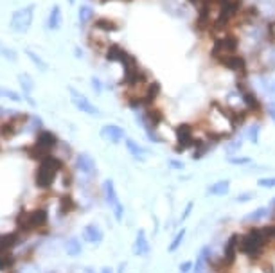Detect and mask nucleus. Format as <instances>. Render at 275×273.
<instances>
[{"label": "nucleus", "mask_w": 275, "mask_h": 273, "mask_svg": "<svg viewBox=\"0 0 275 273\" xmlns=\"http://www.w3.org/2000/svg\"><path fill=\"white\" fill-rule=\"evenodd\" d=\"M268 239L261 229H252L239 237V253L247 255L252 261H257L264 255L268 246Z\"/></svg>", "instance_id": "f257e3e1"}, {"label": "nucleus", "mask_w": 275, "mask_h": 273, "mask_svg": "<svg viewBox=\"0 0 275 273\" xmlns=\"http://www.w3.org/2000/svg\"><path fill=\"white\" fill-rule=\"evenodd\" d=\"M60 171H63V160H60L54 155L45 157L43 160H40V165H38L36 173H34V184H36V187H40V189L53 187Z\"/></svg>", "instance_id": "f03ea898"}, {"label": "nucleus", "mask_w": 275, "mask_h": 273, "mask_svg": "<svg viewBox=\"0 0 275 273\" xmlns=\"http://www.w3.org/2000/svg\"><path fill=\"white\" fill-rule=\"evenodd\" d=\"M56 146H58V135H56V133L43 129V131H40L36 135L34 144L29 146L25 151H27L29 157L34 158V160H43L45 157H49V155H51V151H53Z\"/></svg>", "instance_id": "7ed1b4c3"}, {"label": "nucleus", "mask_w": 275, "mask_h": 273, "mask_svg": "<svg viewBox=\"0 0 275 273\" xmlns=\"http://www.w3.org/2000/svg\"><path fill=\"white\" fill-rule=\"evenodd\" d=\"M47 219H49V214L45 209H34L31 212H25L22 210L16 217V225L22 232H31V230H36L41 229V226L47 225Z\"/></svg>", "instance_id": "20e7f679"}, {"label": "nucleus", "mask_w": 275, "mask_h": 273, "mask_svg": "<svg viewBox=\"0 0 275 273\" xmlns=\"http://www.w3.org/2000/svg\"><path fill=\"white\" fill-rule=\"evenodd\" d=\"M239 49V40L238 36H234L232 32H225V34H219L214 40V45H212V58L216 61L223 60V58L231 56V54H238Z\"/></svg>", "instance_id": "39448f33"}, {"label": "nucleus", "mask_w": 275, "mask_h": 273, "mask_svg": "<svg viewBox=\"0 0 275 273\" xmlns=\"http://www.w3.org/2000/svg\"><path fill=\"white\" fill-rule=\"evenodd\" d=\"M34 8H36L34 4H29V6H25V8L16 9V11L13 13V16H11V22H9V27H11V31L18 32V34H24V32H27L29 29H31V25H32V18H34Z\"/></svg>", "instance_id": "423d86ee"}, {"label": "nucleus", "mask_w": 275, "mask_h": 273, "mask_svg": "<svg viewBox=\"0 0 275 273\" xmlns=\"http://www.w3.org/2000/svg\"><path fill=\"white\" fill-rule=\"evenodd\" d=\"M174 135H176V153H182V149H193L200 141V136H196V131H194V126L189 122L178 124Z\"/></svg>", "instance_id": "0eeeda50"}, {"label": "nucleus", "mask_w": 275, "mask_h": 273, "mask_svg": "<svg viewBox=\"0 0 275 273\" xmlns=\"http://www.w3.org/2000/svg\"><path fill=\"white\" fill-rule=\"evenodd\" d=\"M103 194H105V200H106V203H108L110 209H112L115 219L121 221L122 216H124V207H122L121 200H119V194H117V191H115L113 180L103 181Z\"/></svg>", "instance_id": "6e6552de"}, {"label": "nucleus", "mask_w": 275, "mask_h": 273, "mask_svg": "<svg viewBox=\"0 0 275 273\" xmlns=\"http://www.w3.org/2000/svg\"><path fill=\"white\" fill-rule=\"evenodd\" d=\"M27 119L29 117L25 115V113L24 115H22V113H11L8 121H6L4 124H0V135L4 136V139H13L16 133L24 128Z\"/></svg>", "instance_id": "1a4fd4ad"}, {"label": "nucleus", "mask_w": 275, "mask_h": 273, "mask_svg": "<svg viewBox=\"0 0 275 273\" xmlns=\"http://www.w3.org/2000/svg\"><path fill=\"white\" fill-rule=\"evenodd\" d=\"M69 92H70V101H72V105L76 106L79 112L86 113V115H99V110H97V106H94L92 103H90V99L86 96H83L81 92H77L76 88H72V86H69Z\"/></svg>", "instance_id": "9d476101"}, {"label": "nucleus", "mask_w": 275, "mask_h": 273, "mask_svg": "<svg viewBox=\"0 0 275 273\" xmlns=\"http://www.w3.org/2000/svg\"><path fill=\"white\" fill-rule=\"evenodd\" d=\"M239 234H232L228 237V241L225 243V248H223V253H221V259H223V264L225 268L228 269L232 264L236 262L238 259V253H239Z\"/></svg>", "instance_id": "9b49d317"}, {"label": "nucleus", "mask_w": 275, "mask_h": 273, "mask_svg": "<svg viewBox=\"0 0 275 273\" xmlns=\"http://www.w3.org/2000/svg\"><path fill=\"white\" fill-rule=\"evenodd\" d=\"M218 63H221L225 68H228V70H232V72L239 74V77H245L247 76V70H248V63L247 60L241 56V54H231V56L223 58V60H219Z\"/></svg>", "instance_id": "f8f14e48"}, {"label": "nucleus", "mask_w": 275, "mask_h": 273, "mask_svg": "<svg viewBox=\"0 0 275 273\" xmlns=\"http://www.w3.org/2000/svg\"><path fill=\"white\" fill-rule=\"evenodd\" d=\"M76 167H77V171H79L81 174H85V176H94V174H97L96 160H94L92 155L86 151L79 153L76 157Z\"/></svg>", "instance_id": "ddd939ff"}, {"label": "nucleus", "mask_w": 275, "mask_h": 273, "mask_svg": "<svg viewBox=\"0 0 275 273\" xmlns=\"http://www.w3.org/2000/svg\"><path fill=\"white\" fill-rule=\"evenodd\" d=\"M101 136L106 142H112V144H117L121 141H126V131L124 128L117 124H106L101 128Z\"/></svg>", "instance_id": "4468645a"}, {"label": "nucleus", "mask_w": 275, "mask_h": 273, "mask_svg": "<svg viewBox=\"0 0 275 273\" xmlns=\"http://www.w3.org/2000/svg\"><path fill=\"white\" fill-rule=\"evenodd\" d=\"M212 257V248L209 245H205L202 250H200L198 257H196V262L193 266V273H205V269L209 268V259Z\"/></svg>", "instance_id": "2eb2a0df"}, {"label": "nucleus", "mask_w": 275, "mask_h": 273, "mask_svg": "<svg viewBox=\"0 0 275 273\" xmlns=\"http://www.w3.org/2000/svg\"><path fill=\"white\" fill-rule=\"evenodd\" d=\"M103 237H105V234H103V230L99 229L96 223H90V225H86L85 229H83V239H85L86 243L99 245V243L103 241Z\"/></svg>", "instance_id": "dca6fc26"}, {"label": "nucleus", "mask_w": 275, "mask_h": 273, "mask_svg": "<svg viewBox=\"0 0 275 273\" xmlns=\"http://www.w3.org/2000/svg\"><path fill=\"white\" fill-rule=\"evenodd\" d=\"M133 253H135V255H141V257H146V255L150 253V241H148V237H146V232L142 229L139 230L137 237H135Z\"/></svg>", "instance_id": "f3484780"}, {"label": "nucleus", "mask_w": 275, "mask_h": 273, "mask_svg": "<svg viewBox=\"0 0 275 273\" xmlns=\"http://www.w3.org/2000/svg\"><path fill=\"white\" fill-rule=\"evenodd\" d=\"M105 56H106V60H108V61H121V63H122V61L126 60V56H128V53H126L121 45L112 43V45H108V47H106Z\"/></svg>", "instance_id": "a211bd4d"}, {"label": "nucleus", "mask_w": 275, "mask_h": 273, "mask_svg": "<svg viewBox=\"0 0 275 273\" xmlns=\"http://www.w3.org/2000/svg\"><path fill=\"white\" fill-rule=\"evenodd\" d=\"M228 191H231V180H218L207 187V193L210 196H225L228 194Z\"/></svg>", "instance_id": "6ab92c4d"}, {"label": "nucleus", "mask_w": 275, "mask_h": 273, "mask_svg": "<svg viewBox=\"0 0 275 273\" xmlns=\"http://www.w3.org/2000/svg\"><path fill=\"white\" fill-rule=\"evenodd\" d=\"M270 212H271V210L268 209V207H257V209H254L252 212H248L243 221H245V223H248V225H250V223H259V221L266 219V217L270 216Z\"/></svg>", "instance_id": "aec40b11"}, {"label": "nucleus", "mask_w": 275, "mask_h": 273, "mask_svg": "<svg viewBox=\"0 0 275 273\" xmlns=\"http://www.w3.org/2000/svg\"><path fill=\"white\" fill-rule=\"evenodd\" d=\"M124 142H126V149H128V153L135 158V160H141V162L146 160V149L142 148L139 142H135L133 139H126Z\"/></svg>", "instance_id": "412c9836"}, {"label": "nucleus", "mask_w": 275, "mask_h": 273, "mask_svg": "<svg viewBox=\"0 0 275 273\" xmlns=\"http://www.w3.org/2000/svg\"><path fill=\"white\" fill-rule=\"evenodd\" d=\"M61 27V8L58 4L53 6L51 13H49V18H47V29L51 31H56V29Z\"/></svg>", "instance_id": "4be33fe9"}, {"label": "nucleus", "mask_w": 275, "mask_h": 273, "mask_svg": "<svg viewBox=\"0 0 275 273\" xmlns=\"http://www.w3.org/2000/svg\"><path fill=\"white\" fill-rule=\"evenodd\" d=\"M18 243V234L16 232H8V234H0V252H6V250H11L13 246Z\"/></svg>", "instance_id": "5701e85b"}, {"label": "nucleus", "mask_w": 275, "mask_h": 273, "mask_svg": "<svg viewBox=\"0 0 275 273\" xmlns=\"http://www.w3.org/2000/svg\"><path fill=\"white\" fill-rule=\"evenodd\" d=\"M94 27L99 29V31H105V32L119 31V24L115 20H110V18H99V20L94 22Z\"/></svg>", "instance_id": "b1692460"}, {"label": "nucleus", "mask_w": 275, "mask_h": 273, "mask_svg": "<svg viewBox=\"0 0 275 273\" xmlns=\"http://www.w3.org/2000/svg\"><path fill=\"white\" fill-rule=\"evenodd\" d=\"M76 209H77V203L74 201V198L70 196V194L61 196V200H60V214H61V216L70 214L72 210H76Z\"/></svg>", "instance_id": "393cba45"}, {"label": "nucleus", "mask_w": 275, "mask_h": 273, "mask_svg": "<svg viewBox=\"0 0 275 273\" xmlns=\"http://www.w3.org/2000/svg\"><path fill=\"white\" fill-rule=\"evenodd\" d=\"M94 9L90 8V6H86V4H83L79 8V11H77V18H79V24L81 25H86V24H90V22L94 20Z\"/></svg>", "instance_id": "a878e982"}, {"label": "nucleus", "mask_w": 275, "mask_h": 273, "mask_svg": "<svg viewBox=\"0 0 275 273\" xmlns=\"http://www.w3.org/2000/svg\"><path fill=\"white\" fill-rule=\"evenodd\" d=\"M259 135H261V124H259V122H252V124L245 129V136H247V141L252 142V144H257Z\"/></svg>", "instance_id": "bb28decb"}, {"label": "nucleus", "mask_w": 275, "mask_h": 273, "mask_svg": "<svg viewBox=\"0 0 275 273\" xmlns=\"http://www.w3.org/2000/svg\"><path fill=\"white\" fill-rule=\"evenodd\" d=\"M18 81H20V86H22V90H24V96L25 97L31 96L32 88H34V81H32V77L29 76L27 72H24V74H18Z\"/></svg>", "instance_id": "cd10ccee"}, {"label": "nucleus", "mask_w": 275, "mask_h": 273, "mask_svg": "<svg viewBox=\"0 0 275 273\" xmlns=\"http://www.w3.org/2000/svg\"><path fill=\"white\" fill-rule=\"evenodd\" d=\"M13 264H15V255H13L11 252H9V250H6V252H0V271L9 269Z\"/></svg>", "instance_id": "c85d7f7f"}, {"label": "nucleus", "mask_w": 275, "mask_h": 273, "mask_svg": "<svg viewBox=\"0 0 275 273\" xmlns=\"http://www.w3.org/2000/svg\"><path fill=\"white\" fill-rule=\"evenodd\" d=\"M65 248H67V253H69V255L76 257V255L81 253V241L77 237H70L69 241H67V245H65Z\"/></svg>", "instance_id": "c756f323"}, {"label": "nucleus", "mask_w": 275, "mask_h": 273, "mask_svg": "<svg viewBox=\"0 0 275 273\" xmlns=\"http://www.w3.org/2000/svg\"><path fill=\"white\" fill-rule=\"evenodd\" d=\"M25 54H27V58L32 61V63H34L38 68H40L41 72H47L49 67H47V63H45V61H43V58H40L36 53H34V51H31V49H27V51H25Z\"/></svg>", "instance_id": "7c9ffc66"}, {"label": "nucleus", "mask_w": 275, "mask_h": 273, "mask_svg": "<svg viewBox=\"0 0 275 273\" xmlns=\"http://www.w3.org/2000/svg\"><path fill=\"white\" fill-rule=\"evenodd\" d=\"M184 237H186V229L178 230V232L174 234L173 241H171V245H169V252H171V253H174L178 248H180V246H182V243H184Z\"/></svg>", "instance_id": "2f4dec72"}, {"label": "nucleus", "mask_w": 275, "mask_h": 273, "mask_svg": "<svg viewBox=\"0 0 275 273\" xmlns=\"http://www.w3.org/2000/svg\"><path fill=\"white\" fill-rule=\"evenodd\" d=\"M0 99H9V101H15V103H20L22 96L18 92L11 88H4V86H0Z\"/></svg>", "instance_id": "473e14b6"}, {"label": "nucleus", "mask_w": 275, "mask_h": 273, "mask_svg": "<svg viewBox=\"0 0 275 273\" xmlns=\"http://www.w3.org/2000/svg\"><path fill=\"white\" fill-rule=\"evenodd\" d=\"M0 58H4V60L11 61V63H15L16 60H18V54H16V51H13V49L6 47L4 43H0Z\"/></svg>", "instance_id": "72a5a7b5"}, {"label": "nucleus", "mask_w": 275, "mask_h": 273, "mask_svg": "<svg viewBox=\"0 0 275 273\" xmlns=\"http://www.w3.org/2000/svg\"><path fill=\"white\" fill-rule=\"evenodd\" d=\"M241 148H243V139H232V141L226 142L225 153L226 155H234V153H239Z\"/></svg>", "instance_id": "f704fd0d"}, {"label": "nucleus", "mask_w": 275, "mask_h": 273, "mask_svg": "<svg viewBox=\"0 0 275 273\" xmlns=\"http://www.w3.org/2000/svg\"><path fill=\"white\" fill-rule=\"evenodd\" d=\"M263 90L270 97L271 103H275V79H263Z\"/></svg>", "instance_id": "c9c22d12"}, {"label": "nucleus", "mask_w": 275, "mask_h": 273, "mask_svg": "<svg viewBox=\"0 0 275 273\" xmlns=\"http://www.w3.org/2000/svg\"><path fill=\"white\" fill-rule=\"evenodd\" d=\"M259 187H263V189H275V176L270 178H259L257 180Z\"/></svg>", "instance_id": "e433bc0d"}, {"label": "nucleus", "mask_w": 275, "mask_h": 273, "mask_svg": "<svg viewBox=\"0 0 275 273\" xmlns=\"http://www.w3.org/2000/svg\"><path fill=\"white\" fill-rule=\"evenodd\" d=\"M228 164L232 165H248L252 164L250 157H228Z\"/></svg>", "instance_id": "4c0bfd02"}, {"label": "nucleus", "mask_w": 275, "mask_h": 273, "mask_svg": "<svg viewBox=\"0 0 275 273\" xmlns=\"http://www.w3.org/2000/svg\"><path fill=\"white\" fill-rule=\"evenodd\" d=\"M90 86H92V90L96 94H101L103 92V83H101V79H99V77L94 76L92 79H90Z\"/></svg>", "instance_id": "58836bf2"}, {"label": "nucleus", "mask_w": 275, "mask_h": 273, "mask_svg": "<svg viewBox=\"0 0 275 273\" xmlns=\"http://www.w3.org/2000/svg\"><path fill=\"white\" fill-rule=\"evenodd\" d=\"M193 262H189V261H186V262H180V266H178V271L180 273H189L191 269H193Z\"/></svg>", "instance_id": "ea45409f"}, {"label": "nucleus", "mask_w": 275, "mask_h": 273, "mask_svg": "<svg viewBox=\"0 0 275 273\" xmlns=\"http://www.w3.org/2000/svg\"><path fill=\"white\" fill-rule=\"evenodd\" d=\"M266 113H268V117H270L271 121L275 122V103H268V106H266Z\"/></svg>", "instance_id": "a19ab883"}, {"label": "nucleus", "mask_w": 275, "mask_h": 273, "mask_svg": "<svg viewBox=\"0 0 275 273\" xmlns=\"http://www.w3.org/2000/svg\"><path fill=\"white\" fill-rule=\"evenodd\" d=\"M193 201H189V203H187V207H186V210H184V216H182V221H186L187 217H189V214H191V210H193Z\"/></svg>", "instance_id": "79ce46f5"}, {"label": "nucleus", "mask_w": 275, "mask_h": 273, "mask_svg": "<svg viewBox=\"0 0 275 273\" xmlns=\"http://www.w3.org/2000/svg\"><path fill=\"white\" fill-rule=\"evenodd\" d=\"M169 165L173 169H184V162L180 160H169Z\"/></svg>", "instance_id": "37998d69"}, {"label": "nucleus", "mask_w": 275, "mask_h": 273, "mask_svg": "<svg viewBox=\"0 0 275 273\" xmlns=\"http://www.w3.org/2000/svg\"><path fill=\"white\" fill-rule=\"evenodd\" d=\"M252 198H254V194H252V193H245L243 196L236 198V200H238V201H248V200H252Z\"/></svg>", "instance_id": "c03bdc74"}, {"label": "nucleus", "mask_w": 275, "mask_h": 273, "mask_svg": "<svg viewBox=\"0 0 275 273\" xmlns=\"http://www.w3.org/2000/svg\"><path fill=\"white\" fill-rule=\"evenodd\" d=\"M263 271H264V273H275L273 264H270V262H268V264H264V266H263Z\"/></svg>", "instance_id": "a18cd8bd"}, {"label": "nucleus", "mask_w": 275, "mask_h": 273, "mask_svg": "<svg viewBox=\"0 0 275 273\" xmlns=\"http://www.w3.org/2000/svg\"><path fill=\"white\" fill-rule=\"evenodd\" d=\"M8 113H11V112H8V110L4 108V106H0V117H4V115H8Z\"/></svg>", "instance_id": "49530a36"}, {"label": "nucleus", "mask_w": 275, "mask_h": 273, "mask_svg": "<svg viewBox=\"0 0 275 273\" xmlns=\"http://www.w3.org/2000/svg\"><path fill=\"white\" fill-rule=\"evenodd\" d=\"M76 58H83V51L79 47H76Z\"/></svg>", "instance_id": "de8ad7c7"}, {"label": "nucleus", "mask_w": 275, "mask_h": 273, "mask_svg": "<svg viewBox=\"0 0 275 273\" xmlns=\"http://www.w3.org/2000/svg\"><path fill=\"white\" fill-rule=\"evenodd\" d=\"M101 273H112V269H110V268H103Z\"/></svg>", "instance_id": "09e8293b"}, {"label": "nucleus", "mask_w": 275, "mask_h": 273, "mask_svg": "<svg viewBox=\"0 0 275 273\" xmlns=\"http://www.w3.org/2000/svg\"><path fill=\"white\" fill-rule=\"evenodd\" d=\"M270 207H271V209H275V198H273V200L270 201Z\"/></svg>", "instance_id": "8fccbe9b"}, {"label": "nucleus", "mask_w": 275, "mask_h": 273, "mask_svg": "<svg viewBox=\"0 0 275 273\" xmlns=\"http://www.w3.org/2000/svg\"><path fill=\"white\" fill-rule=\"evenodd\" d=\"M85 273H96V271H94L92 268H86V269H85Z\"/></svg>", "instance_id": "3c124183"}]
</instances>
